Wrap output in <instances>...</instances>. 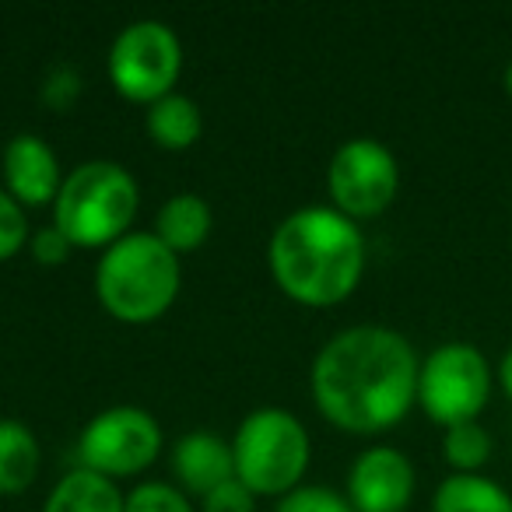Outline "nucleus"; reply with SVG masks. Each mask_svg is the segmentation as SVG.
<instances>
[{"mask_svg":"<svg viewBox=\"0 0 512 512\" xmlns=\"http://www.w3.org/2000/svg\"><path fill=\"white\" fill-rule=\"evenodd\" d=\"M421 358L400 330L383 323L344 327L316 351L309 369L313 404L334 428L379 435L418 404Z\"/></svg>","mask_w":512,"mask_h":512,"instance_id":"f257e3e1","label":"nucleus"},{"mask_svg":"<svg viewBox=\"0 0 512 512\" xmlns=\"http://www.w3.org/2000/svg\"><path fill=\"white\" fill-rule=\"evenodd\" d=\"M267 267L274 285L299 306H341L355 295L365 274L362 225L330 204L299 207L271 232Z\"/></svg>","mask_w":512,"mask_h":512,"instance_id":"f03ea898","label":"nucleus"},{"mask_svg":"<svg viewBox=\"0 0 512 512\" xmlns=\"http://www.w3.org/2000/svg\"><path fill=\"white\" fill-rule=\"evenodd\" d=\"M183 264L155 232H130L95 264V299L113 320L144 327L162 320L179 299Z\"/></svg>","mask_w":512,"mask_h":512,"instance_id":"7ed1b4c3","label":"nucleus"},{"mask_svg":"<svg viewBox=\"0 0 512 512\" xmlns=\"http://www.w3.org/2000/svg\"><path fill=\"white\" fill-rule=\"evenodd\" d=\"M141 186L134 172L109 158L74 165L53 200V225L74 242V249H109L134 232Z\"/></svg>","mask_w":512,"mask_h":512,"instance_id":"20e7f679","label":"nucleus"},{"mask_svg":"<svg viewBox=\"0 0 512 512\" xmlns=\"http://www.w3.org/2000/svg\"><path fill=\"white\" fill-rule=\"evenodd\" d=\"M235 481H242L256 498H285L302 488L313 439L299 414L285 407H256L239 421L232 435Z\"/></svg>","mask_w":512,"mask_h":512,"instance_id":"39448f33","label":"nucleus"},{"mask_svg":"<svg viewBox=\"0 0 512 512\" xmlns=\"http://www.w3.org/2000/svg\"><path fill=\"white\" fill-rule=\"evenodd\" d=\"M106 71L127 102L155 106L158 99L176 92V81L183 74V43L172 25L158 18H137L116 32Z\"/></svg>","mask_w":512,"mask_h":512,"instance_id":"423d86ee","label":"nucleus"},{"mask_svg":"<svg viewBox=\"0 0 512 512\" xmlns=\"http://www.w3.org/2000/svg\"><path fill=\"white\" fill-rule=\"evenodd\" d=\"M491 386L495 376L484 351L467 341H449L421 358L418 407L439 428L477 421L491 400Z\"/></svg>","mask_w":512,"mask_h":512,"instance_id":"0eeeda50","label":"nucleus"},{"mask_svg":"<svg viewBox=\"0 0 512 512\" xmlns=\"http://www.w3.org/2000/svg\"><path fill=\"white\" fill-rule=\"evenodd\" d=\"M162 456V425L151 411L116 404L99 411L78 439V467L109 481L144 474Z\"/></svg>","mask_w":512,"mask_h":512,"instance_id":"6e6552de","label":"nucleus"},{"mask_svg":"<svg viewBox=\"0 0 512 512\" xmlns=\"http://www.w3.org/2000/svg\"><path fill=\"white\" fill-rule=\"evenodd\" d=\"M400 190L397 155L376 137H351L330 155L327 197L330 207L351 221H369L390 211Z\"/></svg>","mask_w":512,"mask_h":512,"instance_id":"1a4fd4ad","label":"nucleus"},{"mask_svg":"<svg viewBox=\"0 0 512 512\" xmlns=\"http://www.w3.org/2000/svg\"><path fill=\"white\" fill-rule=\"evenodd\" d=\"M418 488L414 463L393 446H372L355 456L344 498L355 512H407Z\"/></svg>","mask_w":512,"mask_h":512,"instance_id":"9d476101","label":"nucleus"},{"mask_svg":"<svg viewBox=\"0 0 512 512\" xmlns=\"http://www.w3.org/2000/svg\"><path fill=\"white\" fill-rule=\"evenodd\" d=\"M0 176H4V190L29 211V207H46L57 200L60 186H64V172H60V158L50 148V141L39 134H15L4 144L0 155Z\"/></svg>","mask_w":512,"mask_h":512,"instance_id":"9b49d317","label":"nucleus"},{"mask_svg":"<svg viewBox=\"0 0 512 512\" xmlns=\"http://www.w3.org/2000/svg\"><path fill=\"white\" fill-rule=\"evenodd\" d=\"M169 460L176 488H183L190 498H207L235 477L232 439H221L214 432H186L183 439H176Z\"/></svg>","mask_w":512,"mask_h":512,"instance_id":"f8f14e48","label":"nucleus"},{"mask_svg":"<svg viewBox=\"0 0 512 512\" xmlns=\"http://www.w3.org/2000/svg\"><path fill=\"white\" fill-rule=\"evenodd\" d=\"M214 228V211L200 193H176L169 197L155 214V228L151 232L165 242L176 256L193 253L207 242Z\"/></svg>","mask_w":512,"mask_h":512,"instance_id":"ddd939ff","label":"nucleus"},{"mask_svg":"<svg viewBox=\"0 0 512 512\" xmlns=\"http://www.w3.org/2000/svg\"><path fill=\"white\" fill-rule=\"evenodd\" d=\"M43 446L18 418H0V495H22L36 484Z\"/></svg>","mask_w":512,"mask_h":512,"instance_id":"4468645a","label":"nucleus"},{"mask_svg":"<svg viewBox=\"0 0 512 512\" xmlns=\"http://www.w3.org/2000/svg\"><path fill=\"white\" fill-rule=\"evenodd\" d=\"M123 498L127 495L116 481L92 474L85 467H74L53 484L43 512H123Z\"/></svg>","mask_w":512,"mask_h":512,"instance_id":"2eb2a0df","label":"nucleus"},{"mask_svg":"<svg viewBox=\"0 0 512 512\" xmlns=\"http://www.w3.org/2000/svg\"><path fill=\"white\" fill-rule=\"evenodd\" d=\"M144 130H148L151 144L162 151H186L200 141L204 134V113L200 106L183 92H172L148 106L144 113Z\"/></svg>","mask_w":512,"mask_h":512,"instance_id":"dca6fc26","label":"nucleus"},{"mask_svg":"<svg viewBox=\"0 0 512 512\" xmlns=\"http://www.w3.org/2000/svg\"><path fill=\"white\" fill-rule=\"evenodd\" d=\"M432 512H512V495L484 474H449L435 488Z\"/></svg>","mask_w":512,"mask_h":512,"instance_id":"f3484780","label":"nucleus"},{"mask_svg":"<svg viewBox=\"0 0 512 512\" xmlns=\"http://www.w3.org/2000/svg\"><path fill=\"white\" fill-rule=\"evenodd\" d=\"M491 432L481 421H460V425L442 428V460L453 474H481V467L491 460Z\"/></svg>","mask_w":512,"mask_h":512,"instance_id":"a211bd4d","label":"nucleus"},{"mask_svg":"<svg viewBox=\"0 0 512 512\" xmlns=\"http://www.w3.org/2000/svg\"><path fill=\"white\" fill-rule=\"evenodd\" d=\"M123 512H193L190 495L169 481H141L127 491Z\"/></svg>","mask_w":512,"mask_h":512,"instance_id":"6ab92c4d","label":"nucleus"},{"mask_svg":"<svg viewBox=\"0 0 512 512\" xmlns=\"http://www.w3.org/2000/svg\"><path fill=\"white\" fill-rule=\"evenodd\" d=\"M29 218H25V207L11 197L4 186H0V264H8L29 246Z\"/></svg>","mask_w":512,"mask_h":512,"instance_id":"aec40b11","label":"nucleus"},{"mask_svg":"<svg viewBox=\"0 0 512 512\" xmlns=\"http://www.w3.org/2000/svg\"><path fill=\"white\" fill-rule=\"evenodd\" d=\"M274 512H355L351 502L334 488H323V484H302L292 495L278 498Z\"/></svg>","mask_w":512,"mask_h":512,"instance_id":"412c9836","label":"nucleus"},{"mask_svg":"<svg viewBox=\"0 0 512 512\" xmlns=\"http://www.w3.org/2000/svg\"><path fill=\"white\" fill-rule=\"evenodd\" d=\"M29 253H32V260H36V264L60 267V264H67V260H71L74 242L67 239L57 225H43V228H36V232L29 235Z\"/></svg>","mask_w":512,"mask_h":512,"instance_id":"4be33fe9","label":"nucleus"},{"mask_svg":"<svg viewBox=\"0 0 512 512\" xmlns=\"http://www.w3.org/2000/svg\"><path fill=\"white\" fill-rule=\"evenodd\" d=\"M78 95H81V78L74 74V67H67V64L53 67L50 78H46V85H43L46 106H53L57 113H67V109L78 102Z\"/></svg>","mask_w":512,"mask_h":512,"instance_id":"5701e85b","label":"nucleus"},{"mask_svg":"<svg viewBox=\"0 0 512 512\" xmlns=\"http://www.w3.org/2000/svg\"><path fill=\"white\" fill-rule=\"evenodd\" d=\"M204 502V512H256V495L242 481H225L221 488H214Z\"/></svg>","mask_w":512,"mask_h":512,"instance_id":"b1692460","label":"nucleus"},{"mask_svg":"<svg viewBox=\"0 0 512 512\" xmlns=\"http://www.w3.org/2000/svg\"><path fill=\"white\" fill-rule=\"evenodd\" d=\"M498 386H502V393L512 404V348H505L502 362H498Z\"/></svg>","mask_w":512,"mask_h":512,"instance_id":"393cba45","label":"nucleus"},{"mask_svg":"<svg viewBox=\"0 0 512 512\" xmlns=\"http://www.w3.org/2000/svg\"><path fill=\"white\" fill-rule=\"evenodd\" d=\"M502 88H505V95L512 99V60L505 64V71H502Z\"/></svg>","mask_w":512,"mask_h":512,"instance_id":"a878e982","label":"nucleus"}]
</instances>
